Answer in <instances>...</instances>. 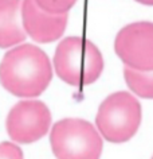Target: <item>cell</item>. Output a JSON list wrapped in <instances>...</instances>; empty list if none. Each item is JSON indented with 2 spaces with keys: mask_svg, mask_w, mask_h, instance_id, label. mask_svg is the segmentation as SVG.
I'll use <instances>...</instances> for the list:
<instances>
[{
  "mask_svg": "<svg viewBox=\"0 0 153 159\" xmlns=\"http://www.w3.org/2000/svg\"><path fill=\"white\" fill-rule=\"evenodd\" d=\"M53 78L47 54L38 46L24 43L8 50L0 62V82L18 97H36Z\"/></svg>",
  "mask_w": 153,
  "mask_h": 159,
  "instance_id": "1",
  "label": "cell"
},
{
  "mask_svg": "<svg viewBox=\"0 0 153 159\" xmlns=\"http://www.w3.org/2000/svg\"><path fill=\"white\" fill-rule=\"evenodd\" d=\"M54 69L66 84L85 86L96 82L104 70V58L91 41L82 37L62 39L54 54Z\"/></svg>",
  "mask_w": 153,
  "mask_h": 159,
  "instance_id": "2",
  "label": "cell"
},
{
  "mask_svg": "<svg viewBox=\"0 0 153 159\" xmlns=\"http://www.w3.org/2000/svg\"><path fill=\"white\" fill-rule=\"evenodd\" d=\"M142 111L137 98L128 92L108 96L98 108L96 124L100 135L110 143L128 142L140 128Z\"/></svg>",
  "mask_w": 153,
  "mask_h": 159,
  "instance_id": "3",
  "label": "cell"
},
{
  "mask_svg": "<svg viewBox=\"0 0 153 159\" xmlns=\"http://www.w3.org/2000/svg\"><path fill=\"white\" fill-rule=\"evenodd\" d=\"M50 143L58 159H100L102 138L91 123L83 119H63L55 123Z\"/></svg>",
  "mask_w": 153,
  "mask_h": 159,
  "instance_id": "4",
  "label": "cell"
},
{
  "mask_svg": "<svg viewBox=\"0 0 153 159\" xmlns=\"http://www.w3.org/2000/svg\"><path fill=\"white\" fill-rule=\"evenodd\" d=\"M114 50L126 67L153 71V23L134 22L122 27L116 37Z\"/></svg>",
  "mask_w": 153,
  "mask_h": 159,
  "instance_id": "5",
  "label": "cell"
},
{
  "mask_svg": "<svg viewBox=\"0 0 153 159\" xmlns=\"http://www.w3.org/2000/svg\"><path fill=\"white\" fill-rule=\"evenodd\" d=\"M51 113L47 105L38 100H23L12 107L6 127L10 138L18 143H34L49 132Z\"/></svg>",
  "mask_w": 153,
  "mask_h": 159,
  "instance_id": "6",
  "label": "cell"
},
{
  "mask_svg": "<svg viewBox=\"0 0 153 159\" xmlns=\"http://www.w3.org/2000/svg\"><path fill=\"white\" fill-rule=\"evenodd\" d=\"M67 14H50L34 0H22V25L35 42L50 43L59 39L67 26Z\"/></svg>",
  "mask_w": 153,
  "mask_h": 159,
  "instance_id": "7",
  "label": "cell"
},
{
  "mask_svg": "<svg viewBox=\"0 0 153 159\" xmlns=\"http://www.w3.org/2000/svg\"><path fill=\"white\" fill-rule=\"evenodd\" d=\"M26 35L22 25V0H0V49L19 45Z\"/></svg>",
  "mask_w": 153,
  "mask_h": 159,
  "instance_id": "8",
  "label": "cell"
},
{
  "mask_svg": "<svg viewBox=\"0 0 153 159\" xmlns=\"http://www.w3.org/2000/svg\"><path fill=\"white\" fill-rule=\"evenodd\" d=\"M124 77L133 93L142 98H153V71H140L125 66Z\"/></svg>",
  "mask_w": 153,
  "mask_h": 159,
  "instance_id": "9",
  "label": "cell"
},
{
  "mask_svg": "<svg viewBox=\"0 0 153 159\" xmlns=\"http://www.w3.org/2000/svg\"><path fill=\"white\" fill-rule=\"evenodd\" d=\"M43 11L50 14H67L77 0H34Z\"/></svg>",
  "mask_w": 153,
  "mask_h": 159,
  "instance_id": "10",
  "label": "cell"
},
{
  "mask_svg": "<svg viewBox=\"0 0 153 159\" xmlns=\"http://www.w3.org/2000/svg\"><path fill=\"white\" fill-rule=\"evenodd\" d=\"M0 159H24L23 151L14 143H0Z\"/></svg>",
  "mask_w": 153,
  "mask_h": 159,
  "instance_id": "11",
  "label": "cell"
},
{
  "mask_svg": "<svg viewBox=\"0 0 153 159\" xmlns=\"http://www.w3.org/2000/svg\"><path fill=\"white\" fill-rule=\"evenodd\" d=\"M136 2L141 3L144 6H153V0H136Z\"/></svg>",
  "mask_w": 153,
  "mask_h": 159,
  "instance_id": "12",
  "label": "cell"
},
{
  "mask_svg": "<svg viewBox=\"0 0 153 159\" xmlns=\"http://www.w3.org/2000/svg\"><path fill=\"white\" fill-rule=\"evenodd\" d=\"M152 159H153V157H152Z\"/></svg>",
  "mask_w": 153,
  "mask_h": 159,
  "instance_id": "13",
  "label": "cell"
}]
</instances>
